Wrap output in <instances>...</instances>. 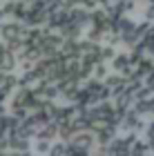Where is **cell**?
<instances>
[{"label":"cell","mask_w":154,"mask_h":156,"mask_svg":"<svg viewBox=\"0 0 154 156\" xmlns=\"http://www.w3.org/2000/svg\"><path fill=\"white\" fill-rule=\"evenodd\" d=\"M27 27L25 23H2L0 25V36H2V40H16V38H25L27 34Z\"/></svg>","instance_id":"cell-1"},{"label":"cell","mask_w":154,"mask_h":156,"mask_svg":"<svg viewBox=\"0 0 154 156\" xmlns=\"http://www.w3.org/2000/svg\"><path fill=\"white\" fill-rule=\"evenodd\" d=\"M105 83H107V87L112 89V98H116V96H121L125 89H127V76H123L121 72H116V74H109L107 78H105Z\"/></svg>","instance_id":"cell-2"},{"label":"cell","mask_w":154,"mask_h":156,"mask_svg":"<svg viewBox=\"0 0 154 156\" xmlns=\"http://www.w3.org/2000/svg\"><path fill=\"white\" fill-rule=\"evenodd\" d=\"M47 16H49V11L47 9H36V7H29V13H27V18L23 23L27 27H40L47 23Z\"/></svg>","instance_id":"cell-3"},{"label":"cell","mask_w":154,"mask_h":156,"mask_svg":"<svg viewBox=\"0 0 154 156\" xmlns=\"http://www.w3.org/2000/svg\"><path fill=\"white\" fill-rule=\"evenodd\" d=\"M58 132H60V125L56 123V120H49V123L40 125V129H38V134H36V140H38V138H47V140H52L54 136H58Z\"/></svg>","instance_id":"cell-4"},{"label":"cell","mask_w":154,"mask_h":156,"mask_svg":"<svg viewBox=\"0 0 154 156\" xmlns=\"http://www.w3.org/2000/svg\"><path fill=\"white\" fill-rule=\"evenodd\" d=\"M58 31L63 34V38H76V40H78L81 31H83V25L74 23V20H69V23H65V25L58 27Z\"/></svg>","instance_id":"cell-5"},{"label":"cell","mask_w":154,"mask_h":156,"mask_svg":"<svg viewBox=\"0 0 154 156\" xmlns=\"http://www.w3.org/2000/svg\"><path fill=\"white\" fill-rule=\"evenodd\" d=\"M107 147H109L112 154H130V150H132V145L127 143V138H125V136L123 138H114Z\"/></svg>","instance_id":"cell-6"},{"label":"cell","mask_w":154,"mask_h":156,"mask_svg":"<svg viewBox=\"0 0 154 156\" xmlns=\"http://www.w3.org/2000/svg\"><path fill=\"white\" fill-rule=\"evenodd\" d=\"M152 72H154V60H152V58H148V56H145L143 60H138V62H136V76L148 78Z\"/></svg>","instance_id":"cell-7"},{"label":"cell","mask_w":154,"mask_h":156,"mask_svg":"<svg viewBox=\"0 0 154 156\" xmlns=\"http://www.w3.org/2000/svg\"><path fill=\"white\" fill-rule=\"evenodd\" d=\"M121 38H123V42H125L127 47H134L136 42H141V40H143V36L138 34L136 27H134V29H130V31H123V34H121Z\"/></svg>","instance_id":"cell-8"},{"label":"cell","mask_w":154,"mask_h":156,"mask_svg":"<svg viewBox=\"0 0 154 156\" xmlns=\"http://www.w3.org/2000/svg\"><path fill=\"white\" fill-rule=\"evenodd\" d=\"M16 56L13 51H7V56L2 58V72H11V69H16Z\"/></svg>","instance_id":"cell-9"},{"label":"cell","mask_w":154,"mask_h":156,"mask_svg":"<svg viewBox=\"0 0 154 156\" xmlns=\"http://www.w3.org/2000/svg\"><path fill=\"white\" fill-rule=\"evenodd\" d=\"M114 56H116L114 45H109V42L101 45V58H103V60H114Z\"/></svg>","instance_id":"cell-10"},{"label":"cell","mask_w":154,"mask_h":156,"mask_svg":"<svg viewBox=\"0 0 154 156\" xmlns=\"http://www.w3.org/2000/svg\"><path fill=\"white\" fill-rule=\"evenodd\" d=\"M152 94H154V89L150 87V85H143V87L134 94V98L136 101H148V98H152Z\"/></svg>","instance_id":"cell-11"},{"label":"cell","mask_w":154,"mask_h":156,"mask_svg":"<svg viewBox=\"0 0 154 156\" xmlns=\"http://www.w3.org/2000/svg\"><path fill=\"white\" fill-rule=\"evenodd\" d=\"M145 152H150V143H143V140H134L132 143L130 154H145Z\"/></svg>","instance_id":"cell-12"},{"label":"cell","mask_w":154,"mask_h":156,"mask_svg":"<svg viewBox=\"0 0 154 156\" xmlns=\"http://www.w3.org/2000/svg\"><path fill=\"white\" fill-rule=\"evenodd\" d=\"M94 76L96 78H101V80H105L109 74H107V67H105V60H101V62H96V67H94Z\"/></svg>","instance_id":"cell-13"},{"label":"cell","mask_w":154,"mask_h":156,"mask_svg":"<svg viewBox=\"0 0 154 156\" xmlns=\"http://www.w3.org/2000/svg\"><path fill=\"white\" fill-rule=\"evenodd\" d=\"M36 152H40V154H47V152H52V145H49V140H47V138H38V143H36Z\"/></svg>","instance_id":"cell-14"},{"label":"cell","mask_w":154,"mask_h":156,"mask_svg":"<svg viewBox=\"0 0 154 156\" xmlns=\"http://www.w3.org/2000/svg\"><path fill=\"white\" fill-rule=\"evenodd\" d=\"M78 5L85 7V9H89V11H94L96 5H98V0H78Z\"/></svg>","instance_id":"cell-15"},{"label":"cell","mask_w":154,"mask_h":156,"mask_svg":"<svg viewBox=\"0 0 154 156\" xmlns=\"http://www.w3.org/2000/svg\"><path fill=\"white\" fill-rule=\"evenodd\" d=\"M143 40L148 42V47L154 45V27H150V29H148V34H145V38H143Z\"/></svg>","instance_id":"cell-16"},{"label":"cell","mask_w":154,"mask_h":156,"mask_svg":"<svg viewBox=\"0 0 154 156\" xmlns=\"http://www.w3.org/2000/svg\"><path fill=\"white\" fill-rule=\"evenodd\" d=\"M145 18H148L150 23L154 20V2H150V7H148V9H145Z\"/></svg>","instance_id":"cell-17"},{"label":"cell","mask_w":154,"mask_h":156,"mask_svg":"<svg viewBox=\"0 0 154 156\" xmlns=\"http://www.w3.org/2000/svg\"><path fill=\"white\" fill-rule=\"evenodd\" d=\"M150 107H152V114H154V96L150 98Z\"/></svg>","instance_id":"cell-18"},{"label":"cell","mask_w":154,"mask_h":156,"mask_svg":"<svg viewBox=\"0 0 154 156\" xmlns=\"http://www.w3.org/2000/svg\"><path fill=\"white\" fill-rule=\"evenodd\" d=\"M25 2H31V0H25Z\"/></svg>","instance_id":"cell-19"}]
</instances>
